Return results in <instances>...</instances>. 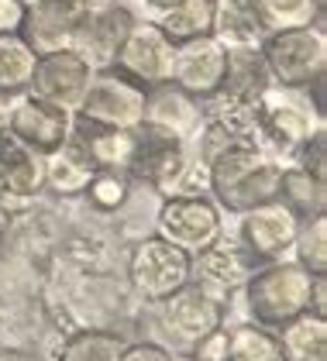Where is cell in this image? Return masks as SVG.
<instances>
[{"instance_id":"obj_16","label":"cell","mask_w":327,"mask_h":361,"mask_svg":"<svg viewBox=\"0 0 327 361\" xmlns=\"http://www.w3.org/2000/svg\"><path fill=\"white\" fill-rule=\"evenodd\" d=\"M255 262L248 258L242 245L231 238V231H224V238H218L210 248L196 251L193 255V269H190V282L203 286L207 293H214L220 300H231L245 279L251 276Z\"/></svg>"},{"instance_id":"obj_32","label":"cell","mask_w":327,"mask_h":361,"mask_svg":"<svg viewBox=\"0 0 327 361\" xmlns=\"http://www.w3.org/2000/svg\"><path fill=\"white\" fill-rule=\"evenodd\" d=\"M290 258L307 269L310 276L324 279L327 276V214L321 217H310V221L300 224V234L293 241V251Z\"/></svg>"},{"instance_id":"obj_24","label":"cell","mask_w":327,"mask_h":361,"mask_svg":"<svg viewBox=\"0 0 327 361\" xmlns=\"http://www.w3.org/2000/svg\"><path fill=\"white\" fill-rule=\"evenodd\" d=\"M214 38L227 49H258L262 38H266V28L258 21L255 0H218Z\"/></svg>"},{"instance_id":"obj_7","label":"cell","mask_w":327,"mask_h":361,"mask_svg":"<svg viewBox=\"0 0 327 361\" xmlns=\"http://www.w3.org/2000/svg\"><path fill=\"white\" fill-rule=\"evenodd\" d=\"M227 221L220 207L210 200V193H190V196H159L152 234L172 241L186 255L210 248L218 238H224Z\"/></svg>"},{"instance_id":"obj_10","label":"cell","mask_w":327,"mask_h":361,"mask_svg":"<svg viewBox=\"0 0 327 361\" xmlns=\"http://www.w3.org/2000/svg\"><path fill=\"white\" fill-rule=\"evenodd\" d=\"M300 224L303 221L286 203L269 200V203H262V207H251L245 214H238L231 238L242 245V251H245L255 265H266V262L290 258L293 241H297V234H300Z\"/></svg>"},{"instance_id":"obj_5","label":"cell","mask_w":327,"mask_h":361,"mask_svg":"<svg viewBox=\"0 0 327 361\" xmlns=\"http://www.w3.org/2000/svg\"><path fill=\"white\" fill-rule=\"evenodd\" d=\"M269 80L286 90H314L327 73V31L324 25L293 31H273L258 45Z\"/></svg>"},{"instance_id":"obj_31","label":"cell","mask_w":327,"mask_h":361,"mask_svg":"<svg viewBox=\"0 0 327 361\" xmlns=\"http://www.w3.org/2000/svg\"><path fill=\"white\" fill-rule=\"evenodd\" d=\"M131 196H135V179L128 172H114V169H97L83 190V200L90 203V210L104 214V217L121 214L131 203Z\"/></svg>"},{"instance_id":"obj_27","label":"cell","mask_w":327,"mask_h":361,"mask_svg":"<svg viewBox=\"0 0 327 361\" xmlns=\"http://www.w3.org/2000/svg\"><path fill=\"white\" fill-rule=\"evenodd\" d=\"M227 334V355L224 361H283L279 355V334L251 324V320H234L224 324Z\"/></svg>"},{"instance_id":"obj_2","label":"cell","mask_w":327,"mask_h":361,"mask_svg":"<svg viewBox=\"0 0 327 361\" xmlns=\"http://www.w3.org/2000/svg\"><path fill=\"white\" fill-rule=\"evenodd\" d=\"M314 289H317V276L300 269L293 258L255 265L251 276L245 279V286L231 296L238 303L234 320H251V324H262L269 331H279L290 320L314 310Z\"/></svg>"},{"instance_id":"obj_13","label":"cell","mask_w":327,"mask_h":361,"mask_svg":"<svg viewBox=\"0 0 327 361\" xmlns=\"http://www.w3.org/2000/svg\"><path fill=\"white\" fill-rule=\"evenodd\" d=\"M45 193V155L31 152L0 121V210H25Z\"/></svg>"},{"instance_id":"obj_34","label":"cell","mask_w":327,"mask_h":361,"mask_svg":"<svg viewBox=\"0 0 327 361\" xmlns=\"http://www.w3.org/2000/svg\"><path fill=\"white\" fill-rule=\"evenodd\" d=\"M117 361H172V351H165L162 344H155L148 337H131Z\"/></svg>"},{"instance_id":"obj_17","label":"cell","mask_w":327,"mask_h":361,"mask_svg":"<svg viewBox=\"0 0 327 361\" xmlns=\"http://www.w3.org/2000/svg\"><path fill=\"white\" fill-rule=\"evenodd\" d=\"M93 69L83 62V56H76L73 49H59V52H45L35 62V76L28 93L49 100L55 107H66V111H76L83 90L90 83Z\"/></svg>"},{"instance_id":"obj_3","label":"cell","mask_w":327,"mask_h":361,"mask_svg":"<svg viewBox=\"0 0 327 361\" xmlns=\"http://www.w3.org/2000/svg\"><path fill=\"white\" fill-rule=\"evenodd\" d=\"M251 141L283 166L297 155L303 141H310L317 131H327L324 111L310 100V90H286L273 83L251 104Z\"/></svg>"},{"instance_id":"obj_4","label":"cell","mask_w":327,"mask_h":361,"mask_svg":"<svg viewBox=\"0 0 327 361\" xmlns=\"http://www.w3.org/2000/svg\"><path fill=\"white\" fill-rule=\"evenodd\" d=\"M138 320L155 331L148 334V341L162 344L165 351H172V355H190L200 337L224 327L227 300L207 293L196 282H186L183 289L165 296L162 303H141V317Z\"/></svg>"},{"instance_id":"obj_15","label":"cell","mask_w":327,"mask_h":361,"mask_svg":"<svg viewBox=\"0 0 327 361\" xmlns=\"http://www.w3.org/2000/svg\"><path fill=\"white\" fill-rule=\"evenodd\" d=\"M224 73H227V45H220L214 35H203V38H190L176 45L169 83L186 90L196 100H207L220 90Z\"/></svg>"},{"instance_id":"obj_12","label":"cell","mask_w":327,"mask_h":361,"mask_svg":"<svg viewBox=\"0 0 327 361\" xmlns=\"http://www.w3.org/2000/svg\"><path fill=\"white\" fill-rule=\"evenodd\" d=\"M172 59H176V42H169L162 35V28H155L152 21L138 18L110 69L124 73L128 80H135L138 86L148 90V86H159L172 80Z\"/></svg>"},{"instance_id":"obj_6","label":"cell","mask_w":327,"mask_h":361,"mask_svg":"<svg viewBox=\"0 0 327 361\" xmlns=\"http://www.w3.org/2000/svg\"><path fill=\"white\" fill-rule=\"evenodd\" d=\"M193 255L176 248L172 241H165L159 234H145L138 238L128 251V286L138 296V303H162L165 296H172L176 289H183L190 282Z\"/></svg>"},{"instance_id":"obj_40","label":"cell","mask_w":327,"mask_h":361,"mask_svg":"<svg viewBox=\"0 0 327 361\" xmlns=\"http://www.w3.org/2000/svg\"><path fill=\"white\" fill-rule=\"evenodd\" d=\"M172 361H193L190 355H172Z\"/></svg>"},{"instance_id":"obj_35","label":"cell","mask_w":327,"mask_h":361,"mask_svg":"<svg viewBox=\"0 0 327 361\" xmlns=\"http://www.w3.org/2000/svg\"><path fill=\"white\" fill-rule=\"evenodd\" d=\"M224 355H227V334H224V327L210 331L207 337H200L190 351L193 361H224Z\"/></svg>"},{"instance_id":"obj_19","label":"cell","mask_w":327,"mask_h":361,"mask_svg":"<svg viewBox=\"0 0 327 361\" xmlns=\"http://www.w3.org/2000/svg\"><path fill=\"white\" fill-rule=\"evenodd\" d=\"M128 341L131 337L117 327H73L59 334L45 355L52 361H117Z\"/></svg>"},{"instance_id":"obj_39","label":"cell","mask_w":327,"mask_h":361,"mask_svg":"<svg viewBox=\"0 0 327 361\" xmlns=\"http://www.w3.org/2000/svg\"><path fill=\"white\" fill-rule=\"evenodd\" d=\"M0 361H52L45 351H35V348H4Z\"/></svg>"},{"instance_id":"obj_33","label":"cell","mask_w":327,"mask_h":361,"mask_svg":"<svg viewBox=\"0 0 327 361\" xmlns=\"http://www.w3.org/2000/svg\"><path fill=\"white\" fill-rule=\"evenodd\" d=\"M286 166H300L310 176H317V179L327 183V131H317L310 141H303L300 148H297V155Z\"/></svg>"},{"instance_id":"obj_26","label":"cell","mask_w":327,"mask_h":361,"mask_svg":"<svg viewBox=\"0 0 327 361\" xmlns=\"http://www.w3.org/2000/svg\"><path fill=\"white\" fill-rule=\"evenodd\" d=\"M279 203H286L300 221L321 217V214H327V183L317 179V176H310L300 166H283Z\"/></svg>"},{"instance_id":"obj_38","label":"cell","mask_w":327,"mask_h":361,"mask_svg":"<svg viewBox=\"0 0 327 361\" xmlns=\"http://www.w3.org/2000/svg\"><path fill=\"white\" fill-rule=\"evenodd\" d=\"M179 0H131L128 7L135 11V18H141V21H159L165 11H172Z\"/></svg>"},{"instance_id":"obj_14","label":"cell","mask_w":327,"mask_h":361,"mask_svg":"<svg viewBox=\"0 0 327 361\" xmlns=\"http://www.w3.org/2000/svg\"><path fill=\"white\" fill-rule=\"evenodd\" d=\"M135 21H138L135 11H131L124 0H114L104 11L83 18L69 49H73L76 56H83V62H86L93 73H97V69H110L117 52H121V45H124V38H128V31L135 28Z\"/></svg>"},{"instance_id":"obj_20","label":"cell","mask_w":327,"mask_h":361,"mask_svg":"<svg viewBox=\"0 0 327 361\" xmlns=\"http://www.w3.org/2000/svg\"><path fill=\"white\" fill-rule=\"evenodd\" d=\"M73 138L83 145V152L90 155L93 169H114V172H128L131 166V148H135V131H121V128H100V124H86L73 117Z\"/></svg>"},{"instance_id":"obj_37","label":"cell","mask_w":327,"mask_h":361,"mask_svg":"<svg viewBox=\"0 0 327 361\" xmlns=\"http://www.w3.org/2000/svg\"><path fill=\"white\" fill-rule=\"evenodd\" d=\"M42 4H52V7L62 11V14H69L73 21H83V18H90V14L104 11V7L114 4V0H42Z\"/></svg>"},{"instance_id":"obj_29","label":"cell","mask_w":327,"mask_h":361,"mask_svg":"<svg viewBox=\"0 0 327 361\" xmlns=\"http://www.w3.org/2000/svg\"><path fill=\"white\" fill-rule=\"evenodd\" d=\"M214 7H218V0H179L172 11H165L152 25L162 28L165 38L179 45V42H190V38L214 35Z\"/></svg>"},{"instance_id":"obj_22","label":"cell","mask_w":327,"mask_h":361,"mask_svg":"<svg viewBox=\"0 0 327 361\" xmlns=\"http://www.w3.org/2000/svg\"><path fill=\"white\" fill-rule=\"evenodd\" d=\"M80 28V21H73L69 14H62L52 4H42V0H28V14H25V42L38 52H59V49H69L73 45V35Z\"/></svg>"},{"instance_id":"obj_18","label":"cell","mask_w":327,"mask_h":361,"mask_svg":"<svg viewBox=\"0 0 327 361\" xmlns=\"http://www.w3.org/2000/svg\"><path fill=\"white\" fill-rule=\"evenodd\" d=\"M200 121H203L200 100L190 97L186 90H179L176 83H159L145 90V121L141 124L172 131L179 138H193Z\"/></svg>"},{"instance_id":"obj_21","label":"cell","mask_w":327,"mask_h":361,"mask_svg":"<svg viewBox=\"0 0 327 361\" xmlns=\"http://www.w3.org/2000/svg\"><path fill=\"white\" fill-rule=\"evenodd\" d=\"M269 86L273 80L258 49H227V73L214 97L234 100V104H255Z\"/></svg>"},{"instance_id":"obj_30","label":"cell","mask_w":327,"mask_h":361,"mask_svg":"<svg viewBox=\"0 0 327 361\" xmlns=\"http://www.w3.org/2000/svg\"><path fill=\"white\" fill-rule=\"evenodd\" d=\"M266 35L324 25V0H255Z\"/></svg>"},{"instance_id":"obj_36","label":"cell","mask_w":327,"mask_h":361,"mask_svg":"<svg viewBox=\"0 0 327 361\" xmlns=\"http://www.w3.org/2000/svg\"><path fill=\"white\" fill-rule=\"evenodd\" d=\"M28 0H0V35H21Z\"/></svg>"},{"instance_id":"obj_8","label":"cell","mask_w":327,"mask_h":361,"mask_svg":"<svg viewBox=\"0 0 327 361\" xmlns=\"http://www.w3.org/2000/svg\"><path fill=\"white\" fill-rule=\"evenodd\" d=\"M193 159L190 138H179L172 131L141 124L135 128V148H131V166L128 176L135 186H145L155 196H172L179 190V179Z\"/></svg>"},{"instance_id":"obj_9","label":"cell","mask_w":327,"mask_h":361,"mask_svg":"<svg viewBox=\"0 0 327 361\" xmlns=\"http://www.w3.org/2000/svg\"><path fill=\"white\" fill-rule=\"evenodd\" d=\"M73 117L100 128L135 131L145 121V86H138L117 69H97L83 90Z\"/></svg>"},{"instance_id":"obj_23","label":"cell","mask_w":327,"mask_h":361,"mask_svg":"<svg viewBox=\"0 0 327 361\" xmlns=\"http://www.w3.org/2000/svg\"><path fill=\"white\" fill-rule=\"evenodd\" d=\"M93 162L83 152V145L73 135L62 148H55L52 155H45V193L55 196H83L86 183L93 179Z\"/></svg>"},{"instance_id":"obj_11","label":"cell","mask_w":327,"mask_h":361,"mask_svg":"<svg viewBox=\"0 0 327 361\" xmlns=\"http://www.w3.org/2000/svg\"><path fill=\"white\" fill-rule=\"evenodd\" d=\"M0 121L14 138L28 145L31 152H38V155H52L55 148H62L73 135V111L55 107V104L35 97V93L7 97Z\"/></svg>"},{"instance_id":"obj_28","label":"cell","mask_w":327,"mask_h":361,"mask_svg":"<svg viewBox=\"0 0 327 361\" xmlns=\"http://www.w3.org/2000/svg\"><path fill=\"white\" fill-rule=\"evenodd\" d=\"M35 62L38 52L25 42V35H0V100L28 93Z\"/></svg>"},{"instance_id":"obj_25","label":"cell","mask_w":327,"mask_h":361,"mask_svg":"<svg viewBox=\"0 0 327 361\" xmlns=\"http://www.w3.org/2000/svg\"><path fill=\"white\" fill-rule=\"evenodd\" d=\"M279 355L283 361H327V317L303 313L279 327Z\"/></svg>"},{"instance_id":"obj_1","label":"cell","mask_w":327,"mask_h":361,"mask_svg":"<svg viewBox=\"0 0 327 361\" xmlns=\"http://www.w3.org/2000/svg\"><path fill=\"white\" fill-rule=\"evenodd\" d=\"M203 166H207L210 200L220 207L224 217H238V214H245L251 207L279 200L283 162L266 155L255 141L248 138L227 141Z\"/></svg>"}]
</instances>
